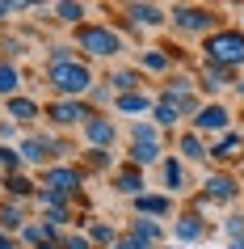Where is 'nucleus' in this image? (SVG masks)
Returning a JSON list of instances; mask_svg holds the SVG:
<instances>
[{"mask_svg":"<svg viewBox=\"0 0 244 249\" xmlns=\"http://www.w3.org/2000/svg\"><path fill=\"white\" fill-rule=\"evenodd\" d=\"M130 203H135V211L147 215V220H168V215H173V198H168V195H152V190H143V195L130 198Z\"/></svg>","mask_w":244,"mask_h":249,"instance_id":"10","label":"nucleus"},{"mask_svg":"<svg viewBox=\"0 0 244 249\" xmlns=\"http://www.w3.org/2000/svg\"><path fill=\"white\" fill-rule=\"evenodd\" d=\"M0 51H4V59L13 64V55H21V38H4V42H0Z\"/></svg>","mask_w":244,"mask_h":249,"instance_id":"38","label":"nucleus"},{"mask_svg":"<svg viewBox=\"0 0 244 249\" xmlns=\"http://www.w3.org/2000/svg\"><path fill=\"white\" fill-rule=\"evenodd\" d=\"M42 114L51 118L55 127H84L93 118V106L89 102H72V97H59V102H51Z\"/></svg>","mask_w":244,"mask_h":249,"instance_id":"6","label":"nucleus"},{"mask_svg":"<svg viewBox=\"0 0 244 249\" xmlns=\"http://www.w3.org/2000/svg\"><path fill=\"white\" fill-rule=\"evenodd\" d=\"M34 249H64L59 241H42V245H34Z\"/></svg>","mask_w":244,"mask_h":249,"instance_id":"43","label":"nucleus"},{"mask_svg":"<svg viewBox=\"0 0 244 249\" xmlns=\"http://www.w3.org/2000/svg\"><path fill=\"white\" fill-rule=\"evenodd\" d=\"M156 249H185V245H177V241H173V245H164V241H160V245H156Z\"/></svg>","mask_w":244,"mask_h":249,"instance_id":"44","label":"nucleus"},{"mask_svg":"<svg viewBox=\"0 0 244 249\" xmlns=\"http://www.w3.org/2000/svg\"><path fill=\"white\" fill-rule=\"evenodd\" d=\"M47 85H51L59 97L80 102V97H84L97 80H93V68L84 64V59H76V64H64V68H47Z\"/></svg>","mask_w":244,"mask_h":249,"instance_id":"3","label":"nucleus"},{"mask_svg":"<svg viewBox=\"0 0 244 249\" xmlns=\"http://www.w3.org/2000/svg\"><path fill=\"white\" fill-rule=\"evenodd\" d=\"M13 140H17V123H13V118H0V144L13 148Z\"/></svg>","mask_w":244,"mask_h":249,"instance_id":"34","label":"nucleus"},{"mask_svg":"<svg viewBox=\"0 0 244 249\" xmlns=\"http://www.w3.org/2000/svg\"><path fill=\"white\" fill-rule=\"evenodd\" d=\"M64 64H76V42H55L47 51V68H64Z\"/></svg>","mask_w":244,"mask_h":249,"instance_id":"29","label":"nucleus"},{"mask_svg":"<svg viewBox=\"0 0 244 249\" xmlns=\"http://www.w3.org/2000/svg\"><path fill=\"white\" fill-rule=\"evenodd\" d=\"M130 140H156V123H135V127H130Z\"/></svg>","mask_w":244,"mask_h":249,"instance_id":"33","label":"nucleus"},{"mask_svg":"<svg viewBox=\"0 0 244 249\" xmlns=\"http://www.w3.org/2000/svg\"><path fill=\"white\" fill-rule=\"evenodd\" d=\"M228 249H244V241H231V245H228Z\"/></svg>","mask_w":244,"mask_h":249,"instance_id":"46","label":"nucleus"},{"mask_svg":"<svg viewBox=\"0 0 244 249\" xmlns=\"http://www.w3.org/2000/svg\"><path fill=\"white\" fill-rule=\"evenodd\" d=\"M223 228H228V236H231V241H244V215H231V220L223 224Z\"/></svg>","mask_w":244,"mask_h":249,"instance_id":"37","label":"nucleus"},{"mask_svg":"<svg viewBox=\"0 0 244 249\" xmlns=\"http://www.w3.org/2000/svg\"><path fill=\"white\" fill-rule=\"evenodd\" d=\"M0 249H21V241H17V236H9V232H0Z\"/></svg>","mask_w":244,"mask_h":249,"instance_id":"42","label":"nucleus"},{"mask_svg":"<svg viewBox=\"0 0 244 249\" xmlns=\"http://www.w3.org/2000/svg\"><path fill=\"white\" fill-rule=\"evenodd\" d=\"M26 224H30V220H26V211H21V203H4V207H0V232L17 236Z\"/></svg>","mask_w":244,"mask_h":249,"instance_id":"21","label":"nucleus"},{"mask_svg":"<svg viewBox=\"0 0 244 249\" xmlns=\"http://www.w3.org/2000/svg\"><path fill=\"white\" fill-rule=\"evenodd\" d=\"M4 190H9V198H13V203H21V198H30V195H38V186L30 182L26 173H17V178H4Z\"/></svg>","mask_w":244,"mask_h":249,"instance_id":"27","label":"nucleus"},{"mask_svg":"<svg viewBox=\"0 0 244 249\" xmlns=\"http://www.w3.org/2000/svg\"><path fill=\"white\" fill-rule=\"evenodd\" d=\"M202 186H206V203H231V198L240 195L236 178H228V173H211Z\"/></svg>","mask_w":244,"mask_h":249,"instance_id":"11","label":"nucleus"},{"mask_svg":"<svg viewBox=\"0 0 244 249\" xmlns=\"http://www.w3.org/2000/svg\"><path fill=\"white\" fill-rule=\"evenodd\" d=\"M17 93H21V72H17V64L0 59V97L9 102V97H17Z\"/></svg>","mask_w":244,"mask_h":249,"instance_id":"24","label":"nucleus"},{"mask_svg":"<svg viewBox=\"0 0 244 249\" xmlns=\"http://www.w3.org/2000/svg\"><path fill=\"white\" fill-rule=\"evenodd\" d=\"M21 165H26V160H21V152H17V148L0 144V173H4V178H17V173H21Z\"/></svg>","mask_w":244,"mask_h":249,"instance_id":"30","label":"nucleus"},{"mask_svg":"<svg viewBox=\"0 0 244 249\" xmlns=\"http://www.w3.org/2000/svg\"><path fill=\"white\" fill-rule=\"evenodd\" d=\"M168 17L185 34H215L219 30V17L211 9H202V4H177V9H168Z\"/></svg>","mask_w":244,"mask_h":249,"instance_id":"4","label":"nucleus"},{"mask_svg":"<svg viewBox=\"0 0 244 249\" xmlns=\"http://www.w3.org/2000/svg\"><path fill=\"white\" fill-rule=\"evenodd\" d=\"M80 182H84V173L76 165H47L42 169V190H55V195H64V198L76 195Z\"/></svg>","mask_w":244,"mask_h":249,"instance_id":"7","label":"nucleus"},{"mask_svg":"<svg viewBox=\"0 0 244 249\" xmlns=\"http://www.w3.org/2000/svg\"><path fill=\"white\" fill-rule=\"evenodd\" d=\"M105 85L114 89V97H118V93H139L143 76L135 72V68H122V72H110V80H105Z\"/></svg>","mask_w":244,"mask_h":249,"instance_id":"22","label":"nucleus"},{"mask_svg":"<svg viewBox=\"0 0 244 249\" xmlns=\"http://www.w3.org/2000/svg\"><path fill=\"white\" fill-rule=\"evenodd\" d=\"M177 152H181L185 160H206V157H211V144H206V140H202L198 131H181Z\"/></svg>","mask_w":244,"mask_h":249,"instance_id":"18","label":"nucleus"},{"mask_svg":"<svg viewBox=\"0 0 244 249\" xmlns=\"http://www.w3.org/2000/svg\"><path fill=\"white\" fill-rule=\"evenodd\" d=\"M114 249H152V245H143L139 236H130V232H127V236H118V245H114Z\"/></svg>","mask_w":244,"mask_h":249,"instance_id":"39","label":"nucleus"},{"mask_svg":"<svg viewBox=\"0 0 244 249\" xmlns=\"http://www.w3.org/2000/svg\"><path fill=\"white\" fill-rule=\"evenodd\" d=\"M17 152H21V160H26V165H42V160H51V157H64L67 148L55 144L51 135H26Z\"/></svg>","mask_w":244,"mask_h":249,"instance_id":"8","label":"nucleus"},{"mask_svg":"<svg viewBox=\"0 0 244 249\" xmlns=\"http://www.w3.org/2000/svg\"><path fill=\"white\" fill-rule=\"evenodd\" d=\"M0 190H4V173H0Z\"/></svg>","mask_w":244,"mask_h":249,"instance_id":"47","label":"nucleus"},{"mask_svg":"<svg viewBox=\"0 0 244 249\" xmlns=\"http://www.w3.org/2000/svg\"><path fill=\"white\" fill-rule=\"evenodd\" d=\"M127 17L135 21V26H147V30H156V26H164V9L160 4H127Z\"/></svg>","mask_w":244,"mask_h":249,"instance_id":"16","label":"nucleus"},{"mask_svg":"<svg viewBox=\"0 0 244 249\" xmlns=\"http://www.w3.org/2000/svg\"><path fill=\"white\" fill-rule=\"evenodd\" d=\"M80 131H84L89 148H105V152H110V148H114V140H118V127H114V118H105V114H93L89 123L80 127Z\"/></svg>","mask_w":244,"mask_h":249,"instance_id":"9","label":"nucleus"},{"mask_svg":"<svg viewBox=\"0 0 244 249\" xmlns=\"http://www.w3.org/2000/svg\"><path fill=\"white\" fill-rule=\"evenodd\" d=\"M89 241H93V245L114 249V245H118V228H114V224H105V220H93V224H89Z\"/></svg>","mask_w":244,"mask_h":249,"instance_id":"26","label":"nucleus"},{"mask_svg":"<svg viewBox=\"0 0 244 249\" xmlns=\"http://www.w3.org/2000/svg\"><path fill=\"white\" fill-rule=\"evenodd\" d=\"M55 17H59V21H67V26H80V17H84V4L59 0V4H55Z\"/></svg>","mask_w":244,"mask_h":249,"instance_id":"32","label":"nucleus"},{"mask_svg":"<svg viewBox=\"0 0 244 249\" xmlns=\"http://www.w3.org/2000/svg\"><path fill=\"white\" fill-rule=\"evenodd\" d=\"M114 110L118 114H147V110H152V97H147V93H118L114 97Z\"/></svg>","mask_w":244,"mask_h":249,"instance_id":"20","label":"nucleus"},{"mask_svg":"<svg viewBox=\"0 0 244 249\" xmlns=\"http://www.w3.org/2000/svg\"><path fill=\"white\" fill-rule=\"evenodd\" d=\"M93 165V169H105V165H110V152H105V148H89V157H84Z\"/></svg>","mask_w":244,"mask_h":249,"instance_id":"35","label":"nucleus"},{"mask_svg":"<svg viewBox=\"0 0 244 249\" xmlns=\"http://www.w3.org/2000/svg\"><path fill=\"white\" fill-rule=\"evenodd\" d=\"M89 97H93V102H110V89H101V85H93V89H89Z\"/></svg>","mask_w":244,"mask_h":249,"instance_id":"41","label":"nucleus"},{"mask_svg":"<svg viewBox=\"0 0 244 249\" xmlns=\"http://www.w3.org/2000/svg\"><path fill=\"white\" fill-rule=\"evenodd\" d=\"M130 165H135V169H147V165H156V160H160V144H156V140H130Z\"/></svg>","mask_w":244,"mask_h":249,"instance_id":"17","label":"nucleus"},{"mask_svg":"<svg viewBox=\"0 0 244 249\" xmlns=\"http://www.w3.org/2000/svg\"><path fill=\"white\" fill-rule=\"evenodd\" d=\"M4 114L13 118V123H34V118H42V106L34 102V97H26V93H17V97H9V102H4Z\"/></svg>","mask_w":244,"mask_h":249,"instance_id":"13","label":"nucleus"},{"mask_svg":"<svg viewBox=\"0 0 244 249\" xmlns=\"http://www.w3.org/2000/svg\"><path fill=\"white\" fill-rule=\"evenodd\" d=\"M228 127H231V110L223 102H202V110L190 123V131L198 135H228Z\"/></svg>","mask_w":244,"mask_h":249,"instance_id":"5","label":"nucleus"},{"mask_svg":"<svg viewBox=\"0 0 244 249\" xmlns=\"http://www.w3.org/2000/svg\"><path fill=\"white\" fill-rule=\"evenodd\" d=\"M130 236H139L143 245H160V236H164V228H160V224L156 220H147V215H139V220H130Z\"/></svg>","mask_w":244,"mask_h":249,"instance_id":"23","label":"nucleus"},{"mask_svg":"<svg viewBox=\"0 0 244 249\" xmlns=\"http://www.w3.org/2000/svg\"><path fill=\"white\" fill-rule=\"evenodd\" d=\"M9 13H17V0H0V26L9 21Z\"/></svg>","mask_w":244,"mask_h":249,"instance_id":"40","label":"nucleus"},{"mask_svg":"<svg viewBox=\"0 0 244 249\" xmlns=\"http://www.w3.org/2000/svg\"><path fill=\"white\" fill-rule=\"evenodd\" d=\"M202 51H206V64L231 68V72H236V68L244 64V30L223 26V30H215V34H206Z\"/></svg>","mask_w":244,"mask_h":249,"instance_id":"1","label":"nucleus"},{"mask_svg":"<svg viewBox=\"0 0 244 249\" xmlns=\"http://www.w3.org/2000/svg\"><path fill=\"white\" fill-rule=\"evenodd\" d=\"M236 93H240V97H244V80H236Z\"/></svg>","mask_w":244,"mask_h":249,"instance_id":"45","label":"nucleus"},{"mask_svg":"<svg viewBox=\"0 0 244 249\" xmlns=\"http://www.w3.org/2000/svg\"><path fill=\"white\" fill-rule=\"evenodd\" d=\"M160 178H164V190H168V195H185V190H190L185 165H181L177 157H164V160H160Z\"/></svg>","mask_w":244,"mask_h":249,"instance_id":"12","label":"nucleus"},{"mask_svg":"<svg viewBox=\"0 0 244 249\" xmlns=\"http://www.w3.org/2000/svg\"><path fill=\"white\" fill-rule=\"evenodd\" d=\"M228 85H236L231 68H215V64H206V68H202V76H198V89L211 93V97H215V93H223Z\"/></svg>","mask_w":244,"mask_h":249,"instance_id":"15","label":"nucleus"},{"mask_svg":"<svg viewBox=\"0 0 244 249\" xmlns=\"http://www.w3.org/2000/svg\"><path fill=\"white\" fill-rule=\"evenodd\" d=\"M59 245H64V249H93V241H89V236H80V232H72V236H64Z\"/></svg>","mask_w":244,"mask_h":249,"instance_id":"36","label":"nucleus"},{"mask_svg":"<svg viewBox=\"0 0 244 249\" xmlns=\"http://www.w3.org/2000/svg\"><path fill=\"white\" fill-rule=\"evenodd\" d=\"M168 59H173L168 51H143V55H139V68H143V72H164Z\"/></svg>","mask_w":244,"mask_h":249,"instance_id":"31","label":"nucleus"},{"mask_svg":"<svg viewBox=\"0 0 244 249\" xmlns=\"http://www.w3.org/2000/svg\"><path fill=\"white\" fill-rule=\"evenodd\" d=\"M76 47L84 55H93V59H114V55H122V34L114 26H101V21H80Z\"/></svg>","mask_w":244,"mask_h":249,"instance_id":"2","label":"nucleus"},{"mask_svg":"<svg viewBox=\"0 0 244 249\" xmlns=\"http://www.w3.org/2000/svg\"><path fill=\"white\" fill-rule=\"evenodd\" d=\"M244 152V135L240 131H228V135H219L215 144H211V157L215 160H231V157H240Z\"/></svg>","mask_w":244,"mask_h":249,"instance_id":"19","label":"nucleus"},{"mask_svg":"<svg viewBox=\"0 0 244 249\" xmlns=\"http://www.w3.org/2000/svg\"><path fill=\"white\" fill-rule=\"evenodd\" d=\"M177 118H181L177 102H164V97H160V102L152 106V123L156 127H177Z\"/></svg>","mask_w":244,"mask_h":249,"instance_id":"28","label":"nucleus"},{"mask_svg":"<svg viewBox=\"0 0 244 249\" xmlns=\"http://www.w3.org/2000/svg\"><path fill=\"white\" fill-rule=\"evenodd\" d=\"M114 190H118V195H127V198H139L143 195V173L139 169L118 173V178H114Z\"/></svg>","mask_w":244,"mask_h":249,"instance_id":"25","label":"nucleus"},{"mask_svg":"<svg viewBox=\"0 0 244 249\" xmlns=\"http://www.w3.org/2000/svg\"><path fill=\"white\" fill-rule=\"evenodd\" d=\"M173 236H177V245H190V241H202V236H206V224H202V215H194V211L177 215V224H173Z\"/></svg>","mask_w":244,"mask_h":249,"instance_id":"14","label":"nucleus"}]
</instances>
